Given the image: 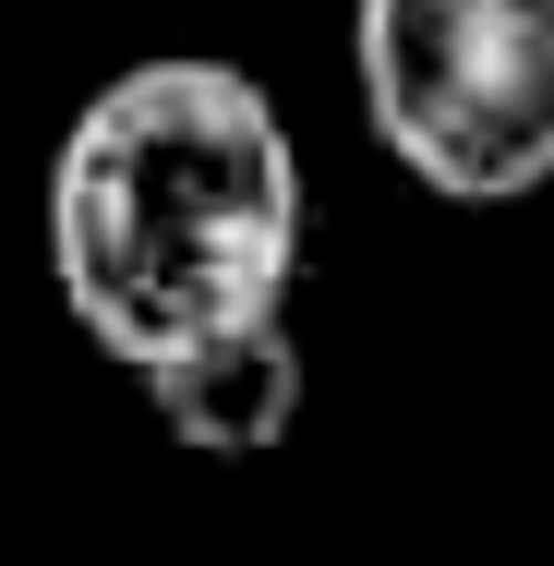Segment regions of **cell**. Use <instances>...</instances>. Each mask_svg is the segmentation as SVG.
<instances>
[{"instance_id":"7a4b0ae2","label":"cell","mask_w":554,"mask_h":566,"mask_svg":"<svg viewBox=\"0 0 554 566\" xmlns=\"http://www.w3.org/2000/svg\"><path fill=\"white\" fill-rule=\"evenodd\" d=\"M362 109L410 181L519 206L554 181V0H362Z\"/></svg>"},{"instance_id":"3957f363","label":"cell","mask_w":554,"mask_h":566,"mask_svg":"<svg viewBox=\"0 0 554 566\" xmlns=\"http://www.w3.org/2000/svg\"><path fill=\"white\" fill-rule=\"evenodd\" d=\"M145 398H157V422H169L194 458H265L290 422H302V338H290V314L229 326V338L157 361Z\"/></svg>"},{"instance_id":"6da1fadb","label":"cell","mask_w":554,"mask_h":566,"mask_svg":"<svg viewBox=\"0 0 554 566\" xmlns=\"http://www.w3.org/2000/svg\"><path fill=\"white\" fill-rule=\"evenodd\" d=\"M49 277L73 326L157 374L181 349L290 314L302 145L241 61H133L49 157Z\"/></svg>"}]
</instances>
